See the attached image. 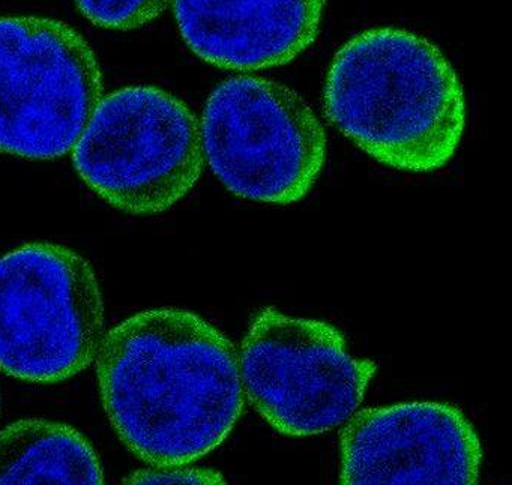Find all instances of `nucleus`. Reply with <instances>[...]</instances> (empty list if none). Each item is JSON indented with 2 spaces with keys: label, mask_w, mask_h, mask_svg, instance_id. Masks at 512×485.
<instances>
[{
  "label": "nucleus",
  "mask_w": 512,
  "mask_h": 485,
  "mask_svg": "<svg viewBox=\"0 0 512 485\" xmlns=\"http://www.w3.org/2000/svg\"><path fill=\"white\" fill-rule=\"evenodd\" d=\"M97 376L110 424L152 466L199 460L244 412L232 341L181 308L142 311L116 325L101 341Z\"/></svg>",
  "instance_id": "f257e3e1"
},
{
  "label": "nucleus",
  "mask_w": 512,
  "mask_h": 485,
  "mask_svg": "<svg viewBox=\"0 0 512 485\" xmlns=\"http://www.w3.org/2000/svg\"><path fill=\"white\" fill-rule=\"evenodd\" d=\"M329 122L374 160L431 173L454 157L466 127L463 86L427 38L376 28L350 38L326 77Z\"/></svg>",
  "instance_id": "f03ea898"
},
{
  "label": "nucleus",
  "mask_w": 512,
  "mask_h": 485,
  "mask_svg": "<svg viewBox=\"0 0 512 485\" xmlns=\"http://www.w3.org/2000/svg\"><path fill=\"white\" fill-rule=\"evenodd\" d=\"M80 178L131 215L181 202L205 167L196 115L155 86H127L103 98L73 148Z\"/></svg>",
  "instance_id": "7ed1b4c3"
},
{
  "label": "nucleus",
  "mask_w": 512,
  "mask_h": 485,
  "mask_svg": "<svg viewBox=\"0 0 512 485\" xmlns=\"http://www.w3.org/2000/svg\"><path fill=\"white\" fill-rule=\"evenodd\" d=\"M103 338V295L88 260L52 242L0 257V370L62 382L95 361Z\"/></svg>",
  "instance_id": "20e7f679"
},
{
  "label": "nucleus",
  "mask_w": 512,
  "mask_h": 485,
  "mask_svg": "<svg viewBox=\"0 0 512 485\" xmlns=\"http://www.w3.org/2000/svg\"><path fill=\"white\" fill-rule=\"evenodd\" d=\"M205 161L235 196L292 205L310 193L326 160V134L304 98L260 77L224 80L203 110Z\"/></svg>",
  "instance_id": "39448f33"
},
{
  "label": "nucleus",
  "mask_w": 512,
  "mask_h": 485,
  "mask_svg": "<svg viewBox=\"0 0 512 485\" xmlns=\"http://www.w3.org/2000/svg\"><path fill=\"white\" fill-rule=\"evenodd\" d=\"M242 388L278 433L316 436L349 421L376 374L331 323L265 308L238 353Z\"/></svg>",
  "instance_id": "423d86ee"
},
{
  "label": "nucleus",
  "mask_w": 512,
  "mask_h": 485,
  "mask_svg": "<svg viewBox=\"0 0 512 485\" xmlns=\"http://www.w3.org/2000/svg\"><path fill=\"white\" fill-rule=\"evenodd\" d=\"M88 41L49 17H0V152L55 160L79 142L103 100Z\"/></svg>",
  "instance_id": "0eeeda50"
},
{
  "label": "nucleus",
  "mask_w": 512,
  "mask_h": 485,
  "mask_svg": "<svg viewBox=\"0 0 512 485\" xmlns=\"http://www.w3.org/2000/svg\"><path fill=\"white\" fill-rule=\"evenodd\" d=\"M481 461L469 419L439 401L370 407L341 431L340 485H478Z\"/></svg>",
  "instance_id": "6e6552de"
},
{
  "label": "nucleus",
  "mask_w": 512,
  "mask_h": 485,
  "mask_svg": "<svg viewBox=\"0 0 512 485\" xmlns=\"http://www.w3.org/2000/svg\"><path fill=\"white\" fill-rule=\"evenodd\" d=\"M326 0H173L191 52L230 71L281 67L319 34Z\"/></svg>",
  "instance_id": "1a4fd4ad"
},
{
  "label": "nucleus",
  "mask_w": 512,
  "mask_h": 485,
  "mask_svg": "<svg viewBox=\"0 0 512 485\" xmlns=\"http://www.w3.org/2000/svg\"><path fill=\"white\" fill-rule=\"evenodd\" d=\"M0 485H104L94 446L49 419H20L0 430Z\"/></svg>",
  "instance_id": "9d476101"
},
{
  "label": "nucleus",
  "mask_w": 512,
  "mask_h": 485,
  "mask_svg": "<svg viewBox=\"0 0 512 485\" xmlns=\"http://www.w3.org/2000/svg\"><path fill=\"white\" fill-rule=\"evenodd\" d=\"M173 0H76L83 16L98 28L133 31L158 19Z\"/></svg>",
  "instance_id": "9b49d317"
},
{
  "label": "nucleus",
  "mask_w": 512,
  "mask_h": 485,
  "mask_svg": "<svg viewBox=\"0 0 512 485\" xmlns=\"http://www.w3.org/2000/svg\"><path fill=\"white\" fill-rule=\"evenodd\" d=\"M122 485H227L217 470L200 467H149L131 473Z\"/></svg>",
  "instance_id": "f8f14e48"
}]
</instances>
